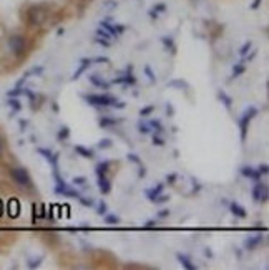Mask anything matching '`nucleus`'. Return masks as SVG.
<instances>
[{
	"mask_svg": "<svg viewBox=\"0 0 269 270\" xmlns=\"http://www.w3.org/2000/svg\"><path fill=\"white\" fill-rule=\"evenodd\" d=\"M176 179H178V174L176 172L168 174V176H166V182H168V184H174V182H176Z\"/></svg>",
	"mask_w": 269,
	"mask_h": 270,
	"instance_id": "49530a36",
	"label": "nucleus"
},
{
	"mask_svg": "<svg viewBox=\"0 0 269 270\" xmlns=\"http://www.w3.org/2000/svg\"><path fill=\"white\" fill-rule=\"evenodd\" d=\"M168 86H174V88H183V90H188V83L185 82V80H171V82L168 83Z\"/></svg>",
	"mask_w": 269,
	"mask_h": 270,
	"instance_id": "a878e982",
	"label": "nucleus"
},
{
	"mask_svg": "<svg viewBox=\"0 0 269 270\" xmlns=\"http://www.w3.org/2000/svg\"><path fill=\"white\" fill-rule=\"evenodd\" d=\"M106 213H108V206H106V202H103V201H101V202L98 204L97 214H98V216H105Z\"/></svg>",
	"mask_w": 269,
	"mask_h": 270,
	"instance_id": "72a5a7b5",
	"label": "nucleus"
},
{
	"mask_svg": "<svg viewBox=\"0 0 269 270\" xmlns=\"http://www.w3.org/2000/svg\"><path fill=\"white\" fill-rule=\"evenodd\" d=\"M168 201H170V196H165V194L162 192L153 202H155V204H163V202H168Z\"/></svg>",
	"mask_w": 269,
	"mask_h": 270,
	"instance_id": "ea45409f",
	"label": "nucleus"
},
{
	"mask_svg": "<svg viewBox=\"0 0 269 270\" xmlns=\"http://www.w3.org/2000/svg\"><path fill=\"white\" fill-rule=\"evenodd\" d=\"M83 100L86 101L88 105L92 106H97V108H106V106H112V108H118L123 109L127 105L123 101H118L112 94H85Z\"/></svg>",
	"mask_w": 269,
	"mask_h": 270,
	"instance_id": "f257e3e1",
	"label": "nucleus"
},
{
	"mask_svg": "<svg viewBox=\"0 0 269 270\" xmlns=\"http://www.w3.org/2000/svg\"><path fill=\"white\" fill-rule=\"evenodd\" d=\"M92 62H97V63H110V58H106V56H97V58H93Z\"/></svg>",
	"mask_w": 269,
	"mask_h": 270,
	"instance_id": "09e8293b",
	"label": "nucleus"
},
{
	"mask_svg": "<svg viewBox=\"0 0 269 270\" xmlns=\"http://www.w3.org/2000/svg\"><path fill=\"white\" fill-rule=\"evenodd\" d=\"M205 255H206V257H209V259H213V250L209 249V247H206V249H205Z\"/></svg>",
	"mask_w": 269,
	"mask_h": 270,
	"instance_id": "6e6d98bb",
	"label": "nucleus"
},
{
	"mask_svg": "<svg viewBox=\"0 0 269 270\" xmlns=\"http://www.w3.org/2000/svg\"><path fill=\"white\" fill-rule=\"evenodd\" d=\"M10 216L12 217H17L19 216V202L15 199L12 201V213H10Z\"/></svg>",
	"mask_w": 269,
	"mask_h": 270,
	"instance_id": "a19ab883",
	"label": "nucleus"
},
{
	"mask_svg": "<svg viewBox=\"0 0 269 270\" xmlns=\"http://www.w3.org/2000/svg\"><path fill=\"white\" fill-rule=\"evenodd\" d=\"M244 71H246V65H244V62L236 63L235 67H232V76H231V80H235V78H238L239 75H243Z\"/></svg>",
	"mask_w": 269,
	"mask_h": 270,
	"instance_id": "a211bd4d",
	"label": "nucleus"
},
{
	"mask_svg": "<svg viewBox=\"0 0 269 270\" xmlns=\"http://www.w3.org/2000/svg\"><path fill=\"white\" fill-rule=\"evenodd\" d=\"M32 219H33V224L35 222H37L39 221V206H37V204H33V206H32Z\"/></svg>",
	"mask_w": 269,
	"mask_h": 270,
	"instance_id": "37998d69",
	"label": "nucleus"
},
{
	"mask_svg": "<svg viewBox=\"0 0 269 270\" xmlns=\"http://www.w3.org/2000/svg\"><path fill=\"white\" fill-rule=\"evenodd\" d=\"M261 2H263V0H254V2L251 4V9H253V10H256L258 7L261 5Z\"/></svg>",
	"mask_w": 269,
	"mask_h": 270,
	"instance_id": "864d4df0",
	"label": "nucleus"
},
{
	"mask_svg": "<svg viewBox=\"0 0 269 270\" xmlns=\"http://www.w3.org/2000/svg\"><path fill=\"white\" fill-rule=\"evenodd\" d=\"M253 199L256 202H266L269 199V189L266 182L256 181V184L253 187Z\"/></svg>",
	"mask_w": 269,
	"mask_h": 270,
	"instance_id": "39448f33",
	"label": "nucleus"
},
{
	"mask_svg": "<svg viewBox=\"0 0 269 270\" xmlns=\"http://www.w3.org/2000/svg\"><path fill=\"white\" fill-rule=\"evenodd\" d=\"M95 42H97V43H100V45H103V47H108V45H110V43H108V40H105V38H100V36H97Z\"/></svg>",
	"mask_w": 269,
	"mask_h": 270,
	"instance_id": "3c124183",
	"label": "nucleus"
},
{
	"mask_svg": "<svg viewBox=\"0 0 269 270\" xmlns=\"http://www.w3.org/2000/svg\"><path fill=\"white\" fill-rule=\"evenodd\" d=\"M101 7L106 9L108 12H112L118 7V2H116V0H103V2H101Z\"/></svg>",
	"mask_w": 269,
	"mask_h": 270,
	"instance_id": "bb28decb",
	"label": "nucleus"
},
{
	"mask_svg": "<svg viewBox=\"0 0 269 270\" xmlns=\"http://www.w3.org/2000/svg\"><path fill=\"white\" fill-rule=\"evenodd\" d=\"M97 35L98 36H101V38H105V40H110V38H113V36L110 35V33H108L106 30H105V28H98V32H97Z\"/></svg>",
	"mask_w": 269,
	"mask_h": 270,
	"instance_id": "c9c22d12",
	"label": "nucleus"
},
{
	"mask_svg": "<svg viewBox=\"0 0 269 270\" xmlns=\"http://www.w3.org/2000/svg\"><path fill=\"white\" fill-rule=\"evenodd\" d=\"M75 152L82 156V158H86V159H92L93 158V151L88 149V148H85V146H80V144L75 146Z\"/></svg>",
	"mask_w": 269,
	"mask_h": 270,
	"instance_id": "dca6fc26",
	"label": "nucleus"
},
{
	"mask_svg": "<svg viewBox=\"0 0 269 270\" xmlns=\"http://www.w3.org/2000/svg\"><path fill=\"white\" fill-rule=\"evenodd\" d=\"M97 146H98L100 149H108V148H112V146H113V141L110 140V138H103V140L98 141Z\"/></svg>",
	"mask_w": 269,
	"mask_h": 270,
	"instance_id": "c85d7f7f",
	"label": "nucleus"
},
{
	"mask_svg": "<svg viewBox=\"0 0 269 270\" xmlns=\"http://www.w3.org/2000/svg\"><path fill=\"white\" fill-rule=\"evenodd\" d=\"M0 216H2V201H0Z\"/></svg>",
	"mask_w": 269,
	"mask_h": 270,
	"instance_id": "052dcab7",
	"label": "nucleus"
},
{
	"mask_svg": "<svg viewBox=\"0 0 269 270\" xmlns=\"http://www.w3.org/2000/svg\"><path fill=\"white\" fill-rule=\"evenodd\" d=\"M98 189L101 194H110L112 191V182L106 178V174H100L98 176Z\"/></svg>",
	"mask_w": 269,
	"mask_h": 270,
	"instance_id": "9b49d317",
	"label": "nucleus"
},
{
	"mask_svg": "<svg viewBox=\"0 0 269 270\" xmlns=\"http://www.w3.org/2000/svg\"><path fill=\"white\" fill-rule=\"evenodd\" d=\"M145 73H147V76H148V80H150L151 83H155V82H156V76H155V73L151 71V68L148 67V65H147V67H145Z\"/></svg>",
	"mask_w": 269,
	"mask_h": 270,
	"instance_id": "e433bc0d",
	"label": "nucleus"
},
{
	"mask_svg": "<svg viewBox=\"0 0 269 270\" xmlns=\"http://www.w3.org/2000/svg\"><path fill=\"white\" fill-rule=\"evenodd\" d=\"M163 12H166V5H165V4H156V5L151 7L150 15L156 18V17H158V13H163Z\"/></svg>",
	"mask_w": 269,
	"mask_h": 270,
	"instance_id": "4be33fe9",
	"label": "nucleus"
},
{
	"mask_svg": "<svg viewBox=\"0 0 269 270\" xmlns=\"http://www.w3.org/2000/svg\"><path fill=\"white\" fill-rule=\"evenodd\" d=\"M156 225H158V222L153 221V219H150V221H147V224L143 225V229H153V227H156Z\"/></svg>",
	"mask_w": 269,
	"mask_h": 270,
	"instance_id": "de8ad7c7",
	"label": "nucleus"
},
{
	"mask_svg": "<svg viewBox=\"0 0 269 270\" xmlns=\"http://www.w3.org/2000/svg\"><path fill=\"white\" fill-rule=\"evenodd\" d=\"M155 111V105H150V106H145L143 109H140V116H150L151 113Z\"/></svg>",
	"mask_w": 269,
	"mask_h": 270,
	"instance_id": "f704fd0d",
	"label": "nucleus"
},
{
	"mask_svg": "<svg viewBox=\"0 0 269 270\" xmlns=\"http://www.w3.org/2000/svg\"><path fill=\"white\" fill-rule=\"evenodd\" d=\"M138 131H140L141 134H148L151 131V128H150L148 123H138Z\"/></svg>",
	"mask_w": 269,
	"mask_h": 270,
	"instance_id": "7c9ffc66",
	"label": "nucleus"
},
{
	"mask_svg": "<svg viewBox=\"0 0 269 270\" xmlns=\"http://www.w3.org/2000/svg\"><path fill=\"white\" fill-rule=\"evenodd\" d=\"M40 260H42V257H40V259H37V260H30V262H28V267H30V268H33V267H39V265H40Z\"/></svg>",
	"mask_w": 269,
	"mask_h": 270,
	"instance_id": "8fccbe9b",
	"label": "nucleus"
},
{
	"mask_svg": "<svg viewBox=\"0 0 269 270\" xmlns=\"http://www.w3.org/2000/svg\"><path fill=\"white\" fill-rule=\"evenodd\" d=\"M116 123H120V120H116V118H108V116H103L100 121H98V125H100V128H110V126H113V125H116Z\"/></svg>",
	"mask_w": 269,
	"mask_h": 270,
	"instance_id": "f3484780",
	"label": "nucleus"
},
{
	"mask_svg": "<svg viewBox=\"0 0 269 270\" xmlns=\"http://www.w3.org/2000/svg\"><path fill=\"white\" fill-rule=\"evenodd\" d=\"M148 125H150V128H153V129H155V133H156V134L163 133V126H162V123H159L158 120H151V121L148 123Z\"/></svg>",
	"mask_w": 269,
	"mask_h": 270,
	"instance_id": "c756f323",
	"label": "nucleus"
},
{
	"mask_svg": "<svg viewBox=\"0 0 269 270\" xmlns=\"http://www.w3.org/2000/svg\"><path fill=\"white\" fill-rule=\"evenodd\" d=\"M110 166H112V163L110 161H101V163H98L97 164V167H95V172L98 174H106L108 172V169H110Z\"/></svg>",
	"mask_w": 269,
	"mask_h": 270,
	"instance_id": "aec40b11",
	"label": "nucleus"
},
{
	"mask_svg": "<svg viewBox=\"0 0 269 270\" xmlns=\"http://www.w3.org/2000/svg\"><path fill=\"white\" fill-rule=\"evenodd\" d=\"M55 194L65 196V198H75V199H78V198H80V192H78V191H75V189H71V187H70V186H67V184L57 186V187H55Z\"/></svg>",
	"mask_w": 269,
	"mask_h": 270,
	"instance_id": "9d476101",
	"label": "nucleus"
},
{
	"mask_svg": "<svg viewBox=\"0 0 269 270\" xmlns=\"http://www.w3.org/2000/svg\"><path fill=\"white\" fill-rule=\"evenodd\" d=\"M263 240H264V236H261V234H256V236H249L248 239L244 240V247H246V250H254V249H258V247L263 244Z\"/></svg>",
	"mask_w": 269,
	"mask_h": 270,
	"instance_id": "6e6552de",
	"label": "nucleus"
},
{
	"mask_svg": "<svg viewBox=\"0 0 269 270\" xmlns=\"http://www.w3.org/2000/svg\"><path fill=\"white\" fill-rule=\"evenodd\" d=\"M128 158V161H132V163H135V164H141V159L138 158L135 152H130V155L127 156Z\"/></svg>",
	"mask_w": 269,
	"mask_h": 270,
	"instance_id": "79ce46f5",
	"label": "nucleus"
},
{
	"mask_svg": "<svg viewBox=\"0 0 269 270\" xmlns=\"http://www.w3.org/2000/svg\"><path fill=\"white\" fill-rule=\"evenodd\" d=\"M163 189H165V184H163V182H159V184H156L155 187L147 189V191H145V196H147V199H148V201L153 202V201L158 198V196L163 192Z\"/></svg>",
	"mask_w": 269,
	"mask_h": 270,
	"instance_id": "f8f14e48",
	"label": "nucleus"
},
{
	"mask_svg": "<svg viewBox=\"0 0 269 270\" xmlns=\"http://www.w3.org/2000/svg\"><path fill=\"white\" fill-rule=\"evenodd\" d=\"M241 174H243L244 178H249L253 181H256V169H254V167H251V166H243L241 167Z\"/></svg>",
	"mask_w": 269,
	"mask_h": 270,
	"instance_id": "6ab92c4d",
	"label": "nucleus"
},
{
	"mask_svg": "<svg viewBox=\"0 0 269 270\" xmlns=\"http://www.w3.org/2000/svg\"><path fill=\"white\" fill-rule=\"evenodd\" d=\"M37 151H39V155H42V156H43V158H45V159H48L50 156H52V155H53V152H52V151H50V149H43V148H39Z\"/></svg>",
	"mask_w": 269,
	"mask_h": 270,
	"instance_id": "c03bdc74",
	"label": "nucleus"
},
{
	"mask_svg": "<svg viewBox=\"0 0 269 270\" xmlns=\"http://www.w3.org/2000/svg\"><path fill=\"white\" fill-rule=\"evenodd\" d=\"M9 48L12 50L13 55L20 56V55H24V52H25L27 42H25V38L22 35H12L9 38Z\"/></svg>",
	"mask_w": 269,
	"mask_h": 270,
	"instance_id": "20e7f679",
	"label": "nucleus"
},
{
	"mask_svg": "<svg viewBox=\"0 0 269 270\" xmlns=\"http://www.w3.org/2000/svg\"><path fill=\"white\" fill-rule=\"evenodd\" d=\"M88 80H90V83L93 86H97V88H103V90H108V88H110V85H112V83L105 82V80L101 76H98V75H90Z\"/></svg>",
	"mask_w": 269,
	"mask_h": 270,
	"instance_id": "ddd939ff",
	"label": "nucleus"
},
{
	"mask_svg": "<svg viewBox=\"0 0 269 270\" xmlns=\"http://www.w3.org/2000/svg\"><path fill=\"white\" fill-rule=\"evenodd\" d=\"M176 259H178V262L181 265H183L186 270H196L198 267H196L193 262H191V259L188 257V255H185V254H176Z\"/></svg>",
	"mask_w": 269,
	"mask_h": 270,
	"instance_id": "4468645a",
	"label": "nucleus"
},
{
	"mask_svg": "<svg viewBox=\"0 0 269 270\" xmlns=\"http://www.w3.org/2000/svg\"><path fill=\"white\" fill-rule=\"evenodd\" d=\"M153 144L155 146H165V140L163 138H159V134H153Z\"/></svg>",
	"mask_w": 269,
	"mask_h": 270,
	"instance_id": "a18cd8bd",
	"label": "nucleus"
},
{
	"mask_svg": "<svg viewBox=\"0 0 269 270\" xmlns=\"http://www.w3.org/2000/svg\"><path fill=\"white\" fill-rule=\"evenodd\" d=\"M74 182L75 186H85L86 184V178H83V176H77V178H74Z\"/></svg>",
	"mask_w": 269,
	"mask_h": 270,
	"instance_id": "58836bf2",
	"label": "nucleus"
},
{
	"mask_svg": "<svg viewBox=\"0 0 269 270\" xmlns=\"http://www.w3.org/2000/svg\"><path fill=\"white\" fill-rule=\"evenodd\" d=\"M251 47H253V43H251V42H246L244 45H243L241 48H239V55H241V56H246V55H248L249 50H251Z\"/></svg>",
	"mask_w": 269,
	"mask_h": 270,
	"instance_id": "2f4dec72",
	"label": "nucleus"
},
{
	"mask_svg": "<svg viewBox=\"0 0 269 270\" xmlns=\"http://www.w3.org/2000/svg\"><path fill=\"white\" fill-rule=\"evenodd\" d=\"M258 108H254V106H249L246 111L239 116V120H238V125H239V133H241V141L244 143L246 141V136H248V128H249V123L251 120L254 118V116H258Z\"/></svg>",
	"mask_w": 269,
	"mask_h": 270,
	"instance_id": "f03ea898",
	"label": "nucleus"
},
{
	"mask_svg": "<svg viewBox=\"0 0 269 270\" xmlns=\"http://www.w3.org/2000/svg\"><path fill=\"white\" fill-rule=\"evenodd\" d=\"M47 18V12L42 10L40 7H32L30 10H28V22H30V25H42L43 22Z\"/></svg>",
	"mask_w": 269,
	"mask_h": 270,
	"instance_id": "423d86ee",
	"label": "nucleus"
},
{
	"mask_svg": "<svg viewBox=\"0 0 269 270\" xmlns=\"http://www.w3.org/2000/svg\"><path fill=\"white\" fill-rule=\"evenodd\" d=\"M168 216H170V210H168V209L159 210V213H158V217H168Z\"/></svg>",
	"mask_w": 269,
	"mask_h": 270,
	"instance_id": "603ef678",
	"label": "nucleus"
},
{
	"mask_svg": "<svg viewBox=\"0 0 269 270\" xmlns=\"http://www.w3.org/2000/svg\"><path fill=\"white\" fill-rule=\"evenodd\" d=\"M68 136H70V129H68V126H62L60 129H58L57 138H58V140H60V141L68 140Z\"/></svg>",
	"mask_w": 269,
	"mask_h": 270,
	"instance_id": "5701e85b",
	"label": "nucleus"
},
{
	"mask_svg": "<svg viewBox=\"0 0 269 270\" xmlns=\"http://www.w3.org/2000/svg\"><path fill=\"white\" fill-rule=\"evenodd\" d=\"M10 176L20 187L32 189V186H33L32 178H30V174H28V171L25 169V167H13V169H10Z\"/></svg>",
	"mask_w": 269,
	"mask_h": 270,
	"instance_id": "7ed1b4c3",
	"label": "nucleus"
},
{
	"mask_svg": "<svg viewBox=\"0 0 269 270\" xmlns=\"http://www.w3.org/2000/svg\"><path fill=\"white\" fill-rule=\"evenodd\" d=\"M10 105H12L13 108H15V109H20V105H19V101H15V100H12V101H10Z\"/></svg>",
	"mask_w": 269,
	"mask_h": 270,
	"instance_id": "13d9d810",
	"label": "nucleus"
},
{
	"mask_svg": "<svg viewBox=\"0 0 269 270\" xmlns=\"http://www.w3.org/2000/svg\"><path fill=\"white\" fill-rule=\"evenodd\" d=\"M229 210H231L232 216L239 217V219H244L246 216H248V213H246V209L241 207V206H239V204H236V202H231V204H229Z\"/></svg>",
	"mask_w": 269,
	"mask_h": 270,
	"instance_id": "2eb2a0df",
	"label": "nucleus"
},
{
	"mask_svg": "<svg viewBox=\"0 0 269 270\" xmlns=\"http://www.w3.org/2000/svg\"><path fill=\"white\" fill-rule=\"evenodd\" d=\"M2 151H4V141H2V138H0V155H2Z\"/></svg>",
	"mask_w": 269,
	"mask_h": 270,
	"instance_id": "bf43d9fd",
	"label": "nucleus"
},
{
	"mask_svg": "<svg viewBox=\"0 0 269 270\" xmlns=\"http://www.w3.org/2000/svg\"><path fill=\"white\" fill-rule=\"evenodd\" d=\"M138 176H140V178H145V176H147V169H145L143 166H140V171H138Z\"/></svg>",
	"mask_w": 269,
	"mask_h": 270,
	"instance_id": "5fc2aeb1",
	"label": "nucleus"
},
{
	"mask_svg": "<svg viewBox=\"0 0 269 270\" xmlns=\"http://www.w3.org/2000/svg\"><path fill=\"white\" fill-rule=\"evenodd\" d=\"M103 217H105V222H106L108 225H116V224H120V217L115 216V214H108V213H106Z\"/></svg>",
	"mask_w": 269,
	"mask_h": 270,
	"instance_id": "393cba45",
	"label": "nucleus"
},
{
	"mask_svg": "<svg viewBox=\"0 0 269 270\" xmlns=\"http://www.w3.org/2000/svg\"><path fill=\"white\" fill-rule=\"evenodd\" d=\"M58 158H60L58 152H53V155L48 158V161H50V164H52L53 169H58Z\"/></svg>",
	"mask_w": 269,
	"mask_h": 270,
	"instance_id": "473e14b6",
	"label": "nucleus"
},
{
	"mask_svg": "<svg viewBox=\"0 0 269 270\" xmlns=\"http://www.w3.org/2000/svg\"><path fill=\"white\" fill-rule=\"evenodd\" d=\"M112 83H116V85H120V83H123V85H135L136 83V78L133 76V67L130 65V67L127 68V73L123 76H120V78H115Z\"/></svg>",
	"mask_w": 269,
	"mask_h": 270,
	"instance_id": "0eeeda50",
	"label": "nucleus"
},
{
	"mask_svg": "<svg viewBox=\"0 0 269 270\" xmlns=\"http://www.w3.org/2000/svg\"><path fill=\"white\" fill-rule=\"evenodd\" d=\"M162 42L165 43V47L166 48H170V52L171 53H176V47H174V43H173V38H166V36H162Z\"/></svg>",
	"mask_w": 269,
	"mask_h": 270,
	"instance_id": "cd10ccee",
	"label": "nucleus"
},
{
	"mask_svg": "<svg viewBox=\"0 0 269 270\" xmlns=\"http://www.w3.org/2000/svg\"><path fill=\"white\" fill-rule=\"evenodd\" d=\"M218 98L221 100V103H223L224 106H226L228 109L231 108V105H232V98H231V97H228V94L224 93L223 90H220V91H218Z\"/></svg>",
	"mask_w": 269,
	"mask_h": 270,
	"instance_id": "412c9836",
	"label": "nucleus"
},
{
	"mask_svg": "<svg viewBox=\"0 0 269 270\" xmlns=\"http://www.w3.org/2000/svg\"><path fill=\"white\" fill-rule=\"evenodd\" d=\"M267 172H269V166H267V164L259 166L258 169H256V181H261V178L266 176ZM256 181H254V182H256Z\"/></svg>",
	"mask_w": 269,
	"mask_h": 270,
	"instance_id": "b1692460",
	"label": "nucleus"
},
{
	"mask_svg": "<svg viewBox=\"0 0 269 270\" xmlns=\"http://www.w3.org/2000/svg\"><path fill=\"white\" fill-rule=\"evenodd\" d=\"M166 111H168V114H170V116H171V114L174 113V109H173L171 103H166Z\"/></svg>",
	"mask_w": 269,
	"mask_h": 270,
	"instance_id": "4d7b16f0",
	"label": "nucleus"
},
{
	"mask_svg": "<svg viewBox=\"0 0 269 270\" xmlns=\"http://www.w3.org/2000/svg\"><path fill=\"white\" fill-rule=\"evenodd\" d=\"M78 201H80V204H82V206H85V207H92V206H93V199H86V198H82V196H80Z\"/></svg>",
	"mask_w": 269,
	"mask_h": 270,
	"instance_id": "4c0bfd02",
	"label": "nucleus"
},
{
	"mask_svg": "<svg viewBox=\"0 0 269 270\" xmlns=\"http://www.w3.org/2000/svg\"><path fill=\"white\" fill-rule=\"evenodd\" d=\"M92 67V60L90 58H82L80 60V65H78V68L75 70V73H74V76H71V82H77V80L83 75V73L88 70Z\"/></svg>",
	"mask_w": 269,
	"mask_h": 270,
	"instance_id": "1a4fd4ad",
	"label": "nucleus"
}]
</instances>
